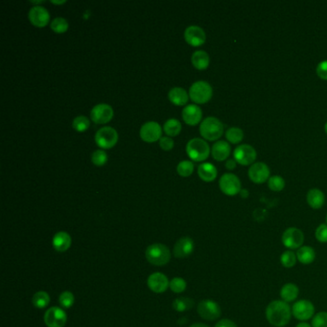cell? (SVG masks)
Instances as JSON below:
<instances>
[{"label":"cell","mask_w":327,"mask_h":327,"mask_svg":"<svg viewBox=\"0 0 327 327\" xmlns=\"http://www.w3.org/2000/svg\"><path fill=\"white\" fill-rule=\"evenodd\" d=\"M292 315L291 307L283 301H274L266 308V318L272 326H286Z\"/></svg>","instance_id":"cell-1"},{"label":"cell","mask_w":327,"mask_h":327,"mask_svg":"<svg viewBox=\"0 0 327 327\" xmlns=\"http://www.w3.org/2000/svg\"><path fill=\"white\" fill-rule=\"evenodd\" d=\"M201 135L209 141L220 139L224 132L223 123L216 117L209 116L204 119L200 126Z\"/></svg>","instance_id":"cell-2"},{"label":"cell","mask_w":327,"mask_h":327,"mask_svg":"<svg viewBox=\"0 0 327 327\" xmlns=\"http://www.w3.org/2000/svg\"><path fill=\"white\" fill-rule=\"evenodd\" d=\"M145 256L148 262L155 266H164L171 259L168 247L158 243L149 246L145 252Z\"/></svg>","instance_id":"cell-3"},{"label":"cell","mask_w":327,"mask_h":327,"mask_svg":"<svg viewBox=\"0 0 327 327\" xmlns=\"http://www.w3.org/2000/svg\"><path fill=\"white\" fill-rule=\"evenodd\" d=\"M186 153L193 161H204L210 154V147L205 139H192L186 144Z\"/></svg>","instance_id":"cell-4"},{"label":"cell","mask_w":327,"mask_h":327,"mask_svg":"<svg viewBox=\"0 0 327 327\" xmlns=\"http://www.w3.org/2000/svg\"><path fill=\"white\" fill-rule=\"evenodd\" d=\"M211 86L205 81L195 82L189 89V97L196 104H205L212 98Z\"/></svg>","instance_id":"cell-5"},{"label":"cell","mask_w":327,"mask_h":327,"mask_svg":"<svg viewBox=\"0 0 327 327\" xmlns=\"http://www.w3.org/2000/svg\"><path fill=\"white\" fill-rule=\"evenodd\" d=\"M117 141L118 133L113 127H103L95 133V142L100 148L111 149L115 146Z\"/></svg>","instance_id":"cell-6"},{"label":"cell","mask_w":327,"mask_h":327,"mask_svg":"<svg viewBox=\"0 0 327 327\" xmlns=\"http://www.w3.org/2000/svg\"><path fill=\"white\" fill-rule=\"evenodd\" d=\"M219 186L222 192L227 196H235L241 192V181L236 175L226 173L219 180Z\"/></svg>","instance_id":"cell-7"},{"label":"cell","mask_w":327,"mask_h":327,"mask_svg":"<svg viewBox=\"0 0 327 327\" xmlns=\"http://www.w3.org/2000/svg\"><path fill=\"white\" fill-rule=\"evenodd\" d=\"M282 244L288 250H298L302 248L304 242V234L303 231L296 228H288L283 232L281 237Z\"/></svg>","instance_id":"cell-8"},{"label":"cell","mask_w":327,"mask_h":327,"mask_svg":"<svg viewBox=\"0 0 327 327\" xmlns=\"http://www.w3.org/2000/svg\"><path fill=\"white\" fill-rule=\"evenodd\" d=\"M233 156H234V160L237 164H241L243 166H248L254 164L257 157V153L253 146L249 144H242L235 148L233 152Z\"/></svg>","instance_id":"cell-9"},{"label":"cell","mask_w":327,"mask_h":327,"mask_svg":"<svg viewBox=\"0 0 327 327\" xmlns=\"http://www.w3.org/2000/svg\"><path fill=\"white\" fill-rule=\"evenodd\" d=\"M198 313L204 319L215 320L220 318L221 308L216 302L211 299H205L199 303Z\"/></svg>","instance_id":"cell-10"},{"label":"cell","mask_w":327,"mask_h":327,"mask_svg":"<svg viewBox=\"0 0 327 327\" xmlns=\"http://www.w3.org/2000/svg\"><path fill=\"white\" fill-rule=\"evenodd\" d=\"M67 320V315L64 309L54 306L44 314V323L47 327H64Z\"/></svg>","instance_id":"cell-11"},{"label":"cell","mask_w":327,"mask_h":327,"mask_svg":"<svg viewBox=\"0 0 327 327\" xmlns=\"http://www.w3.org/2000/svg\"><path fill=\"white\" fill-rule=\"evenodd\" d=\"M292 314L295 319L301 321H306L314 317L315 306L309 301L302 299L294 303L292 307Z\"/></svg>","instance_id":"cell-12"},{"label":"cell","mask_w":327,"mask_h":327,"mask_svg":"<svg viewBox=\"0 0 327 327\" xmlns=\"http://www.w3.org/2000/svg\"><path fill=\"white\" fill-rule=\"evenodd\" d=\"M161 127L160 125L155 121H149L144 123L140 128V138L145 142H155L161 139Z\"/></svg>","instance_id":"cell-13"},{"label":"cell","mask_w":327,"mask_h":327,"mask_svg":"<svg viewBox=\"0 0 327 327\" xmlns=\"http://www.w3.org/2000/svg\"><path fill=\"white\" fill-rule=\"evenodd\" d=\"M270 169L264 162H254L249 169V178L256 184H262L270 179Z\"/></svg>","instance_id":"cell-14"},{"label":"cell","mask_w":327,"mask_h":327,"mask_svg":"<svg viewBox=\"0 0 327 327\" xmlns=\"http://www.w3.org/2000/svg\"><path fill=\"white\" fill-rule=\"evenodd\" d=\"M92 121L96 124H106L114 117V110L107 104H98L93 106L90 112Z\"/></svg>","instance_id":"cell-15"},{"label":"cell","mask_w":327,"mask_h":327,"mask_svg":"<svg viewBox=\"0 0 327 327\" xmlns=\"http://www.w3.org/2000/svg\"><path fill=\"white\" fill-rule=\"evenodd\" d=\"M28 17L30 22L36 27L42 28L49 23V12L46 10V8L40 5L34 6L30 9L28 13Z\"/></svg>","instance_id":"cell-16"},{"label":"cell","mask_w":327,"mask_h":327,"mask_svg":"<svg viewBox=\"0 0 327 327\" xmlns=\"http://www.w3.org/2000/svg\"><path fill=\"white\" fill-rule=\"evenodd\" d=\"M184 40L191 46H201L206 40L205 31L203 28L197 25H191L184 31Z\"/></svg>","instance_id":"cell-17"},{"label":"cell","mask_w":327,"mask_h":327,"mask_svg":"<svg viewBox=\"0 0 327 327\" xmlns=\"http://www.w3.org/2000/svg\"><path fill=\"white\" fill-rule=\"evenodd\" d=\"M147 284L151 291L160 294L168 289L170 282L167 277L164 276V274L155 272L148 278Z\"/></svg>","instance_id":"cell-18"},{"label":"cell","mask_w":327,"mask_h":327,"mask_svg":"<svg viewBox=\"0 0 327 327\" xmlns=\"http://www.w3.org/2000/svg\"><path fill=\"white\" fill-rule=\"evenodd\" d=\"M194 251V241L189 237L180 238L174 246V255L177 258L188 257Z\"/></svg>","instance_id":"cell-19"},{"label":"cell","mask_w":327,"mask_h":327,"mask_svg":"<svg viewBox=\"0 0 327 327\" xmlns=\"http://www.w3.org/2000/svg\"><path fill=\"white\" fill-rule=\"evenodd\" d=\"M203 112L197 105H188L182 110V119L190 126H196L201 122Z\"/></svg>","instance_id":"cell-20"},{"label":"cell","mask_w":327,"mask_h":327,"mask_svg":"<svg viewBox=\"0 0 327 327\" xmlns=\"http://www.w3.org/2000/svg\"><path fill=\"white\" fill-rule=\"evenodd\" d=\"M230 151L231 148L227 141L219 140L211 148V155L215 160L224 161L229 157Z\"/></svg>","instance_id":"cell-21"},{"label":"cell","mask_w":327,"mask_h":327,"mask_svg":"<svg viewBox=\"0 0 327 327\" xmlns=\"http://www.w3.org/2000/svg\"><path fill=\"white\" fill-rule=\"evenodd\" d=\"M71 237L66 231H60L53 237V247L59 253H65L71 246Z\"/></svg>","instance_id":"cell-22"},{"label":"cell","mask_w":327,"mask_h":327,"mask_svg":"<svg viewBox=\"0 0 327 327\" xmlns=\"http://www.w3.org/2000/svg\"><path fill=\"white\" fill-rule=\"evenodd\" d=\"M325 202V196L321 190L311 189L307 193V203L314 209L321 208Z\"/></svg>","instance_id":"cell-23"},{"label":"cell","mask_w":327,"mask_h":327,"mask_svg":"<svg viewBox=\"0 0 327 327\" xmlns=\"http://www.w3.org/2000/svg\"><path fill=\"white\" fill-rule=\"evenodd\" d=\"M168 98L176 106H183L188 102L187 91L182 88H173L168 93Z\"/></svg>","instance_id":"cell-24"},{"label":"cell","mask_w":327,"mask_h":327,"mask_svg":"<svg viewBox=\"0 0 327 327\" xmlns=\"http://www.w3.org/2000/svg\"><path fill=\"white\" fill-rule=\"evenodd\" d=\"M217 169L213 164L204 162L198 167L199 177L206 182H210L215 180L217 178Z\"/></svg>","instance_id":"cell-25"},{"label":"cell","mask_w":327,"mask_h":327,"mask_svg":"<svg viewBox=\"0 0 327 327\" xmlns=\"http://www.w3.org/2000/svg\"><path fill=\"white\" fill-rule=\"evenodd\" d=\"M191 62H192V65L195 66L197 69L205 70L209 66L210 59L205 51L198 50L193 53L191 57Z\"/></svg>","instance_id":"cell-26"},{"label":"cell","mask_w":327,"mask_h":327,"mask_svg":"<svg viewBox=\"0 0 327 327\" xmlns=\"http://www.w3.org/2000/svg\"><path fill=\"white\" fill-rule=\"evenodd\" d=\"M296 258L303 265H309L315 261L316 253L309 246H303L296 251Z\"/></svg>","instance_id":"cell-27"},{"label":"cell","mask_w":327,"mask_h":327,"mask_svg":"<svg viewBox=\"0 0 327 327\" xmlns=\"http://www.w3.org/2000/svg\"><path fill=\"white\" fill-rule=\"evenodd\" d=\"M299 290L298 287L294 283H287L280 290V296L285 303H293L298 296Z\"/></svg>","instance_id":"cell-28"},{"label":"cell","mask_w":327,"mask_h":327,"mask_svg":"<svg viewBox=\"0 0 327 327\" xmlns=\"http://www.w3.org/2000/svg\"><path fill=\"white\" fill-rule=\"evenodd\" d=\"M164 130L169 137H176L181 131V124L179 120L171 118L164 123Z\"/></svg>","instance_id":"cell-29"},{"label":"cell","mask_w":327,"mask_h":327,"mask_svg":"<svg viewBox=\"0 0 327 327\" xmlns=\"http://www.w3.org/2000/svg\"><path fill=\"white\" fill-rule=\"evenodd\" d=\"M32 303H33V305L36 308L43 309V308H45V307L49 304V294H47L46 292L40 291V292H38V293L34 294Z\"/></svg>","instance_id":"cell-30"},{"label":"cell","mask_w":327,"mask_h":327,"mask_svg":"<svg viewBox=\"0 0 327 327\" xmlns=\"http://www.w3.org/2000/svg\"><path fill=\"white\" fill-rule=\"evenodd\" d=\"M226 139L232 144H238L244 139V132L240 128L232 127L226 132Z\"/></svg>","instance_id":"cell-31"},{"label":"cell","mask_w":327,"mask_h":327,"mask_svg":"<svg viewBox=\"0 0 327 327\" xmlns=\"http://www.w3.org/2000/svg\"><path fill=\"white\" fill-rule=\"evenodd\" d=\"M194 306V302L188 297H178L174 301L173 307L178 312L188 311Z\"/></svg>","instance_id":"cell-32"},{"label":"cell","mask_w":327,"mask_h":327,"mask_svg":"<svg viewBox=\"0 0 327 327\" xmlns=\"http://www.w3.org/2000/svg\"><path fill=\"white\" fill-rule=\"evenodd\" d=\"M51 29L58 34L66 33L68 29V21L65 17H58L52 20L50 23Z\"/></svg>","instance_id":"cell-33"},{"label":"cell","mask_w":327,"mask_h":327,"mask_svg":"<svg viewBox=\"0 0 327 327\" xmlns=\"http://www.w3.org/2000/svg\"><path fill=\"white\" fill-rule=\"evenodd\" d=\"M296 261H297L296 254H294L293 251H290V250L284 252L280 256V262H281L282 266L287 269L293 268L296 264Z\"/></svg>","instance_id":"cell-34"},{"label":"cell","mask_w":327,"mask_h":327,"mask_svg":"<svg viewBox=\"0 0 327 327\" xmlns=\"http://www.w3.org/2000/svg\"><path fill=\"white\" fill-rule=\"evenodd\" d=\"M72 126H73L75 131H79V132L86 131L90 128V119L84 115H79L74 118Z\"/></svg>","instance_id":"cell-35"},{"label":"cell","mask_w":327,"mask_h":327,"mask_svg":"<svg viewBox=\"0 0 327 327\" xmlns=\"http://www.w3.org/2000/svg\"><path fill=\"white\" fill-rule=\"evenodd\" d=\"M269 188L275 192H280L285 187V180L280 176H271L268 180Z\"/></svg>","instance_id":"cell-36"},{"label":"cell","mask_w":327,"mask_h":327,"mask_svg":"<svg viewBox=\"0 0 327 327\" xmlns=\"http://www.w3.org/2000/svg\"><path fill=\"white\" fill-rule=\"evenodd\" d=\"M193 171H194V164H192V161L190 160H182L177 166V172L180 176L184 178L189 177Z\"/></svg>","instance_id":"cell-37"},{"label":"cell","mask_w":327,"mask_h":327,"mask_svg":"<svg viewBox=\"0 0 327 327\" xmlns=\"http://www.w3.org/2000/svg\"><path fill=\"white\" fill-rule=\"evenodd\" d=\"M169 287H170V289L172 290L174 293L180 294V293H182V292L185 291V289H186V282H185V280H184L183 278H173L172 280L170 281Z\"/></svg>","instance_id":"cell-38"},{"label":"cell","mask_w":327,"mask_h":327,"mask_svg":"<svg viewBox=\"0 0 327 327\" xmlns=\"http://www.w3.org/2000/svg\"><path fill=\"white\" fill-rule=\"evenodd\" d=\"M74 302H75V298H74L73 294H72L71 292L66 291V292H64V293L60 294L59 303L62 305V307L66 308V309H68V308L72 307Z\"/></svg>","instance_id":"cell-39"},{"label":"cell","mask_w":327,"mask_h":327,"mask_svg":"<svg viewBox=\"0 0 327 327\" xmlns=\"http://www.w3.org/2000/svg\"><path fill=\"white\" fill-rule=\"evenodd\" d=\"M106 160H107V155L106 152L103 150H96L91 155V161L96 166H103L104 164H106Z\"/></svg>","instance_id":"cell-40"},{"label":"cell","mask_w":327,"mask_h":327,"mask_svg":"<svg viewBox=\"0 0 327 327\" xmlns=\"http://www.w3.org/2000/svg\"><path fill=\"white\" fill-rule=\"evenodd\" d=\"M312 327H327V312H319L312 319Z\"/></svg>","instance_id":"cell-41"},{"label":"cell","mask_w":327,"mask_h":327,"mask_svg":"<svg viewBox=\"0 0 327 327\" xmlns=\"http://www.w3.org/2000/svg\"><path fill=\"white\" fill-rule=\"evenodd\" d=\"M315 237L319 243H327V224H321L315 231Z\"/></svg>","instance_id":"cell-42"},{"label":"cell","mask_w":327,"mask_h":327,"mask_svg":"<svg viewBox=\"0 0 327 327\" xmlns=\"http://www.w3.org/2000/svg\"><path fill=\"white\" fill-rule=\"evenodd\" d=\"M174 140L171 138L164 137L159 139V146L164 151H170L174 147Z\"/></svg>","instance_id":"cell-43"},{"label":"cell","mask_w":327,"mask_h":327,"mask_svg":"<svg viewBox=\"0 0 327 327\" xmlns=\"http://www.w3.org/2000/svg\"><path fill=\"white\" fill-rule=\"evenodd\" d=\"M317 74L320 79L327 80V61L320 62L317 66Z\"/></svg>","instance_id":"cell-44"},{"label":"cell","mask_w":327,"mask_h":327,"mask_svg":"<svg viewBox=\"0 0 327 327\" xmlns=\"http://www.w3.org/2000/svg\"><path fill=\"white\" fill-rule=\"evenodd\" d=\"M215 327H237V325H236V323L234 321H232L230 319H224L219 320L216 323Z\"/></svg>","instance_id":"cell-45"},{"label":"cell","mask_w":327,"mask_h":327,"mask_svg":"<svg viewBox=\"0 0 327 327\" xmlns=\"http://www.w3.org/2000/svg\"><path fill=\"white\" fill-rule=\"evenodd\" d=\"M236 161L234 159H229L227 160L226 162V167L229 169V170H233L235 167H236Z\"/></svg>","instance_id":"cell-46"},{"label":"cell","mask_w":327,"mask_h":327,"mask_svg":"<svg viewBox=\"0 0 327 327\" xmlns=\"http://www.w3.org/2000/svg\"><path fill=\"white\" fill-rule=\"evenodd\" d=\"M295 327H312V325L309 324V323H307V322H305V321H302V322H299Z\"/></svg>","instance_id":"cell-47"},{"label":"cell","mask_w":327,"mask_h":327,"mask_svg":"<svg viewBox=\"0 0 327 327\" xmlns=\"http://www.w3.org/2000/svg\"><path fill=\"white\" fill-rule=\"evenodd\" d=\"M189 327H209L208 325H206V324H205V323H194V324H192L191 326Z\"/></svg>","instance_id":"cell-48"},{"label":"cell","mask_w":327,"mask_h":327,"mask_svg":"<svg viewBox=\"0 0 327 327\" xmlns=\"http://www.w3.org/2000/svg\"><path fill=\"white\" fill-rule=\"evenodd\" d=\"M51 2L53 4H64V3H66V1H55V0H52Z\"/></svg>","instance_id":"cell-49"},{"label":"cell","mask_w":327,"mask_h":327,"mask_svg":"<svg viewBox=\"0 0 327 327\" xmlns=\"http://www.w3.org/2000/svg\"><path fill=\"white\" fill-rule=\"evenodd\" d=\"M324 131H325V132L327 133V122L325 123V125H324Z\"/></svg>","instance_id":"cell-50"},{"label":"cell","mask_w":327,"mask_h":327,"mask_svg":"<svg viewBox=\"0 0 327 327\" xmlns=\"http://www.w3.org/2000/svg\"><path fill=\"white\" fill-rule=\"evenodd\" d=\"M326 224H327V215H326Z\"/></svg>","instance_id":"cell-51"}]
</instances>
